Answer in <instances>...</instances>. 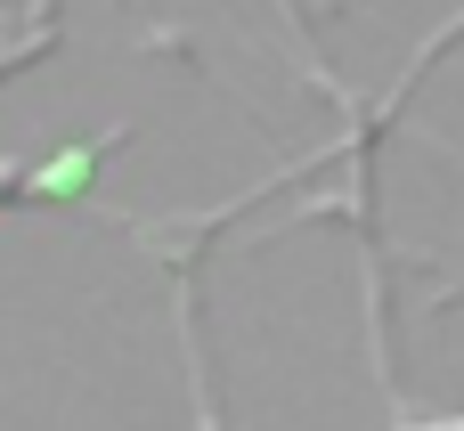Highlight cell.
Segmentation results:
<instances>
[{
    "instance_id": "cell-1",
    "label": "cell",
    "mask_w": 464,
    "mask_h": 431,
    "mask_svg": "<svg viewBox=\"0 0 464 431\" xmlns=\"http://www.w3.org/2000/svg\"><path fill=\"white\" fill-rule=\"evenodd\" d=\"M106 147H114V139H90V147H65L57 163H41V171H33V196H82V187L98 179Z\"/></svg>"
}]
</instances>
